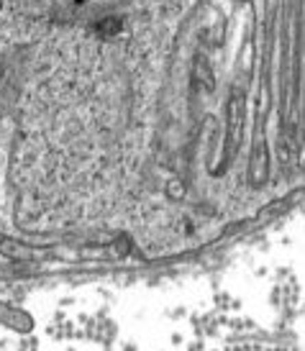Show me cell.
Wrapping results in <instances>:
<instances>
[{"instance_id": "obj_1", "label": "cell", "mask_w": 305, "mask_h": 351, "mask_svg": "<svg viewBox=\"0 0 305 351\" xmlns=\"http://www.w3.org/2000/svg\"><path fill=\"white\" fill-rule=\"evenodd\" d=\"M223 351H305V349L285 346V343H275V341H249V339H241V341L226 343Z\"/></svg>"}]
</instances>
